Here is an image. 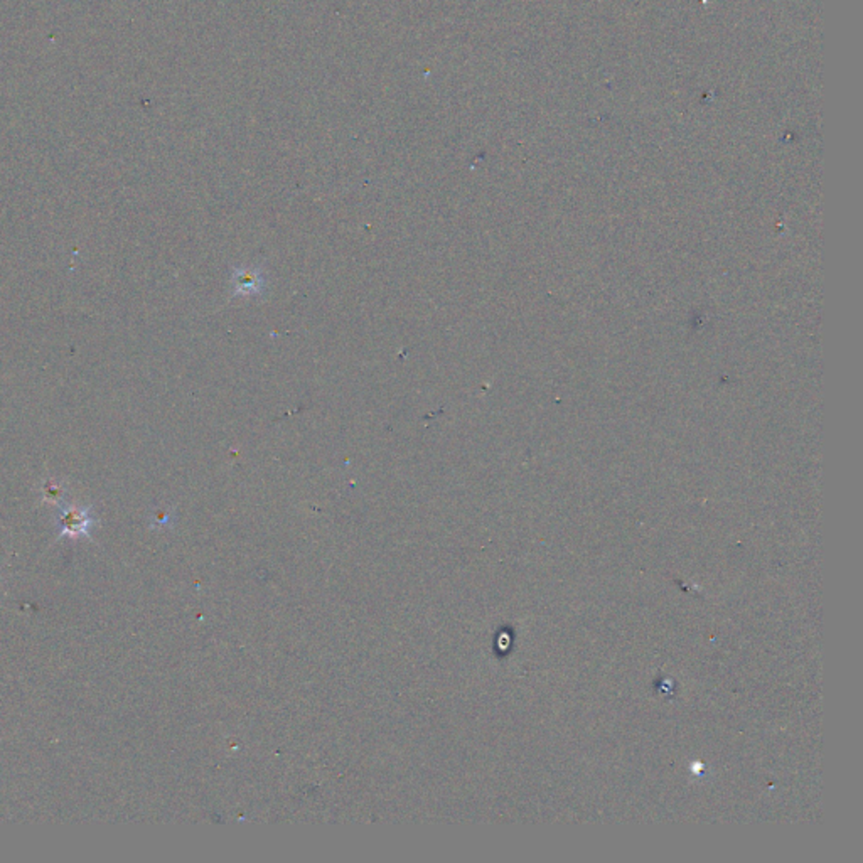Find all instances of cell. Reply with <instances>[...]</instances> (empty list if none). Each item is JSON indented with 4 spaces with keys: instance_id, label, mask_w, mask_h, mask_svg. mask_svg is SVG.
Listing matches in <instances>:
<instances>
[{
    "instance_id": "1",
    "label": "cell",
    "mask_w": 863,
    "mask_h": 863,
    "mask_svg": "<svg viewBox=\"0 0 863 863\" xmlns=\"http://www.w3.org/2000/svg\"><path fill=\"white\" fill-rule=\"evenodd\" d=\"M91 525V518L86 511L68 508L61 511V528L63 535H86Z\"/></svg>"
}]
</instances>
